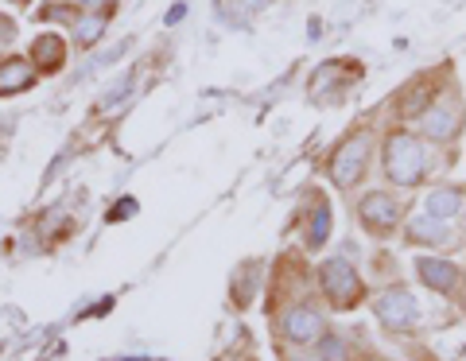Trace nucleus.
Instances as JSON below:
<instances>
[{
    "mask_svg": "<svg viewBox=\"0 0 466 361\" xmlns=\"http://www.w3.org/2000/svg\"><path fill=\"white\" fill-rule=\"evenodd\" d=\"M435 144H428L416 128L408 125H389L385 136H381V171H385V183L400 186V191H412V186L428 183L440 155L431 152Z\"/></svg>",
    "mask_w": 466,
    "mask_h": 361,
    "instance_id": "1",
    "label": "nucleus"
},
{
    "mask_svg": "<svg viewBox=\"0 0 466 361\" xmlns=\"http://www.w3.org/2000/svg\"><path fill=\"white\" fill-rule=\"evenodd\" d=\"M408 125H412L428 144H435V148H447V144H455L466 133V97H462L459 78H451L443 90L435 94Z\"/></svg>",
    "mask_w": 466,
    "mask_h": 361,
    "instance_id": "2",
    "label": "nucleus"
},
{
    "mask_svg": "<svg viewBox=\"0 0 466 361\" xmlns=\"http://www.w3.org/2000/svg\"><path fill=\"white\" fill-rule=\"evenodd\" d=\"M377 155V133L370 125L361 128H350V133L334 144L330 155H327V179L339 186V191H350L358 186L361 179L370 175V164Z\"/></svg>",
    "mask_w": 466,
    "mask_h": 361,
    "instance_id": "3",
    "label": "nucleus"
},
{
    "mask_svg": "<svg viewBox=\"0 0 466 361\" xmlns=\"http://www.w3.org/2000/svg\"><path fill=\"white\" fill-rule=\"evenodd\" d=\"M319 287L334 311H354L361 299H366V284H361L358 268L346 261V256H327L319 265Z\"/></svg>",
    "mask_w": 466,
    "mask_h": 361,
    "instance_id": "4",
    "label": "nucleus"
},
{
    "mask_svg": "<svg viewBox=\"0 0 466 361\" xmlns=\"http://www.w3.org/2000/svg\"><path fill=\"white\" fill-rule=\"evenodd\" d=\"M455 78V66L451 63H440V66H431V70H420V75L412 78V82H404L400 90H397V97H392V113H397V121H412L420 109L428 105V101L443 90V85Z\"/></svg>",
    "mask_w": 466,
    "mask_h": 361,
    "instance_id": "5",
    "label": "nucleus"
},
{
    "mask_svg": "<svg viewBox=\"0 0 466 361\" xmlns=\"http://www.w3.org/2000/svg\"><path fill=\"white\" fill-rule=\"evenodd\" d=\"M400 218H404V202L392 195V191H385V186H377V191H366V195L358 198V222H361V229H366L370 237H377V241H385V237L397 234Z\"/></svg>",
    "mask_w": 466,
    "mask_h": 361,
    "instance_id": "6",
    "label": "nucleus"
},
{
    "mask_svg": "<svg viewBox=\"0 0 466 361\" xmlns=\"http://www.w3.org/2000/svg\"><path fill=\"white\" fill-rule=\"evenodd\" d=\"M361 78V63L354 59H334L327 66H319L311 75V97L315 101H327V105H339V101L350 94V85H354Z\"/></svg>",
    "mask_w": 466,
    "mask_h": 361,
    "instance_id": "7",
    "label": "nucleus"
},
{
    "mask_svg": "<svg viewBox=\"0 0 466 361\" xmlns=\"http://www.w3.org/2000/svg\"><path fill=\"white\" fill-rule=\"evenodd\" d=\"M373 315L381 319V326L385 330H412L416 323H420V303H416V296L408 292V287H389V292H381L373 299Z\"/></svg>",
    "mask_w": 466,
    "mask_h": 361,
    "instance_id": "8",
    "label": "nucleus"
},
{
    "mask_svg": "<svg viewBox=\"0 0 466 361\" xmlns=\"http://www.w3.org/2000/svg\"><path fill=\"white\" fill-rule=\"evenodd\" d=\"M280 335L296 346H315L327 338V319L315 303H291L280 315Z\"/></svg>",
    "mask_w": 466,
    "mask_h": 361,
    "instance_id": "9",
    "label": "nucleus"
},
{
    "mask_svg": "<svg viewBox=\"0 0 466 361\" xmlns=\"http://www.w3.org/2000/svg\"><path fill=\"white\" fill-rule=\"evenodd\" d=\"M116 0H97V5H82V12L75 16V24H70V32H75V47L86 51L94 47V43L109 32V20L116 16Z\"/></svg>",
    "mask_w": 466,
    "mask_h": 361,
    "instance_id": "10",
    "label": "nucleus"
},
{
    "mask_svg": "<svg viewBox=\"0 0 466 361\" xmlns=\"http://www.w3.org/2000/svg\"><path fill=\"white\" fill-rule=\"evenodd\" d=\"M404 241L420 245V249H447V245H455V226L431 218V214L424 210V214H416V218H408Z\"/></svg>",
    "mask_w": 466,
    "mask_h": 361,
    "instance_id": "11",
    "label": "nucleus"
},
{
    "mask_svg": "<svg viewBox=\"0 0 466 361\" xmlns=\"http://www.w3.org/2000/svg\"><path fill=\"white\" fill-rule=\"evenodd\" d=\"M27 59H32V66L39 70V78L43 75H58V70L66 66V59H70V43L58 35V32H43V35H35L32 39V47H27Z\"/></svg>",
    "mask_w": 466,
    "mask_h": 361,
    "instance_id": "12",
    "label": "nucleus"
},
{
    "mask_svg": "<svg viewBox=\"0 0 466 361\" xmlns=\"http://www.w3.org/2000/svg\"><path fill=\"white\" fill-rule=\"evenodd\" d=\"M416 276H420V284L440 296H455L462 287V268L443 261V256H416Z\"/></svg>",
    "mask_w": 466,
    "mask_h": 361,
    "instance_id": "13",
    "label": "nucleus"
},
{
    "mask_svg": "<svg viewBox=\"0 0 466 361\" xmlns=\"http://www.w3.org/2000/svg\"><path fill=\"white\" fill-rule=\"evenodd\" d=\"M330 202L319 195V191H308V206L299 210V229H303V245L308 249H319L327 237H330Z\"/></svg>",
    "mask_w": 466,
    "mask_h": 361,
    "instance_id": "14",
    "label": "nucleus"
},
{
    "mask_svg": "<svg viewBox=\"0 0 466 361\" xmlns=\"http://www.w3.org/2000/svg\"><path fill=\"white\" fill-rule=\"evenodd\" d=\"M424 210L431 214V218L447 222V226L466 222V186H459V183L435 186V191L428 195V202H424Z\"/></svg>",
    "mask_w": 466,
    "mask_h": 361,
    "instance_id": "15",
    "label": "nucleus"
},
{
    "mask_svg": "<svg viewBox=\"0 0 466 361\" xmlns=\"http://www.w3.org/2000/svg\"><path fill=\"white\" fill-rule=\"evenodd\" d=\"M35 82H39V70L32 66L27 55H5V59H0V97L27 94Z\"/></svg>",
    "mask_w": 466,
    "mask_h": 361,
    "instance_id": "16",
    "label": "nucleus"
},
{
    "mask_svg": "<svg viewBox=\"0 0 466 361\" xmlns=\"http://www.w3.org/2000/svg\"><path fill=\"white\" fill-rule=\"evenodd\" d=\"M16 35H20V24L12 20L8 12H0V47H8V43L16 39Z\"/></svg>",
    "mask_w": 466,
    "mask_h": 361,
    "instance_id": "17",
    "label": "nucleus"
},
{
    "mask_svg": "<svg viewBox=\"0 0 466 361\" xmlns=\"http://www.w3.org/2000/svg\"><path fill=\"white\" fill-rule=\"evenodd\" d=\"M361 361H389V357H381V354H366V357H361Z\"/></svg>",
    "mask_w": 466,
    "mask_h": 361,
    "instance_id": "18",
    "label": "nucleus"
},
{
    "mask_svg": "<svg viewBox=\"0 0 466 361\" xmlns=\"http://www.w3.org/2000/svg\"><path fill=\"white\" fill-rule=\"evenodd\" d=\"M8 5H16V8H27V5H32V0H8Z\"/></svg>",
    "mask_w": 466,
    "mask_h": 361,
    "instance_id": "19",
    "label": "nucleus"
}]
</instances>
